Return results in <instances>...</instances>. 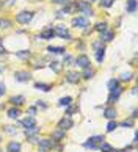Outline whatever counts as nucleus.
Returning <instances> with one entry per match:
<instances>
[{
	"mask_svg": "<svg viewBox=\"0 0 138 152\" xmlns=\"http://www.w3.org/2000/svg\"><path fill=\"white\" fill-rule=\"evenodd\" d=\"M10 102L13 104L14 107H21L22 104H25V97L24 96H13V97L10 99Z\"/></svg>",
	"mask_w": 138,
	"mask_h": 152,
	"instance_id": "nucleus-17",
	"label": "nucleus"
},
{
	"mask_svg": "<svg viewBox=\"0 0 138 152\" xmlns=\"http://www.w3.org/2000/svg\"><path fill=\"white\" fill-rule=\"evenodd\" d=\"M33 16H34L33 11H21V13L16 16V20L19 22V24L25 25V24H28V22H32Z\"/></svg>",
	"mask_w": 138,
	"mask_h": 152,
	"instance_id": "nucleus-2",
	"label": "nucleus"
},
{
	"mask_svg": "<svg viewBox=\"0 0 138 152\" xmlns=\"http://www.w3.org/2000/svg\"><path fill=\"white\" fill-rule=\"evenodd\" d=\"M116 129H118V122L116 121H108L107 122V129H105L107 133H112V132L116 130Z\"/></svg>",
	"mask_w": 138,
	"mask_h": 152,
	"instance_id": "nucleus-29",
	"label": "nucleus"
},
{
	"mask_svg": "<svg viewBox=\"0 0 138 152\" xmlns=\"http://www.w3.org/2000/svg\"><path fill=\"white\" fill-rule=\"evenodd\" d=\"M50 69H54L55 72H60V63H58V61H52V63H50Z\"/></svg>",
	"mask_w": 138,
	"mask_h": 152,
	"instance_id": "nucleus-42",
	"label": "nucleus"
},
{
	"mask_svg": "<svg viewBox=\"0 0 138 152\" xmlns=\"http://www.w3.org/2000/svg\"><path fill=\"white\" fill-rule=\"evenodd\" d=\"M55 36H58V38H63V39H71V35L68 33V28L66 27H63V25H60V27H57V30H55Z\"/></svg>",
	"mask_w": 138,
	"mask_h": 152,
	"instance_id": "nucleus-12",
	"label": "nucleus"
},
{
	"mask_svg": "<svg viewBox=\"0 0 138 152\" xmlns=\"http://www.w3.org/2000/svg\"><path fill=\"white\" fill-rule=\"evenodd\" d=\"M0 152H3V151H2V149H0Z\"/></svg>",
	"mask_w": 138,
	"mask_h": 152,
	"instance_id": "nucleus-53",
	"label": "nucleus"
},
{
	"mask_svg": "<svg viewBox=\"0 0 138 152\" xmlns=\"http://www.w3.org/2000/svg\"><path fill=\"white\" fill-rule=\"evenodd\" d=\"M47 52H50V53H57V55H61V53H65V52H66V49H65V47L49 46V47H47Z\"/></svg>",
	"mask_w": 138,
	"mask_h": 152,
	"instance_id": "nucleus-23",
	"label": "nucleus"
},
{
	"mask_svg": "<svg viewBox=\"0 0 138 152\" xmlns=\"http://www.w3.org/2000/svg\"><path fill=\"white\" fill-rule=\"evenodd\" d=\"M72 57H71V55H66V57H65V60H63V64L61 66H71V63H72Z\"/></svg>",
	"mask_w": 138,
	"mask_h": 152,
	"instance_id": "nucleus-39",
	"label": "nucleus"
},
{
	"mask_svg": "<svg viewBox=\"0 0 138 152\" xmlns=\"http://www.w3.org/2000/svg\"><path fill=\"white\" fill-rule=\"evenodd\" d=\"M76 11V5L74 2H66V7H63V10L60 11L61 14H69V13H74Z\"/></svg>",
	"mask_w": 138,
	"mask_h": 152,
	"instance_id": "nucleus-18",
	"label": "nucleus"
},
{
	"mask_svg": "<svg viewBox=\"0 0 138 152\" xmlns=\"http://www.w3.org/2000/svg\"><path fill=\"white\" fill-rule=\"evenodd\" d=\"M41 132V127L39 126H34V127H30V129H25V137H32V135H39Z\"/></svg>",
	"mask_w": 138,
	"mask_h": 152,
	"instance_id": "nucleus-21",
	"label": "nucleus"
},
{
	"mask_svg": "<svg viewBox=\"0 0 138 152\" xmlns=\"http://www.w3.org/2000/svg\"><path fill=\"white\" fill-rule=\"evenodd\" d=\"M36 107H41V108H47V104H46V100H36Z\"/></svg>",
	"mask_w": 138,
	"mask_h": 152,
	"instance_id": "nucleus-43",
	"label": "nucleus"
},
{
	"mask_svg": "<svg viewBox=\"0 0 138 152\" xmlns=\"http://www.w3.org/2000/svg\"><path fill=\"white\" fill-rule=\"evenodd\" d=\"M0 53H5V49H3V39L0 38Z\"/></svg>",
	"mask_w": 138,
	"mask_h": 152,
	"instance_id": "nucleus-45",
	"label": "nucleus"
},
{
	"mask_svg": "<svg viewBox=\"0 0 138 152\" xmlns=\"http://www.w3.org/2000/svg\"><path fill=\"white\" fill-rule=\"evenodd\" d=\"M112 149H113V146L110 143H107V141H104V143L99 144V151L101 152H110Z\"/></svg>",
	"mask_w": 138,
	"mask_h": 152,
	"instance_id": "nucleus-31",
	"label": "nucleus"
},
{
	"mask_svg": "<svg viewBox=\"0 0 138 152\" xmlns=\"http://www.w3.org/2000/svg\"><path fill=\"white\" fill-rule=\"evenodd\" d=\"M52 2H54V3H66L68 0H52Z\"/></svg>",
	"mask_w": 138,
	"mask_h": 152,
	"instance_id": "nucleus-46",
	"label": "nucleus"
},
{
	"mask_svg": "<svg viewBox=\"0 0 138 152\" xmlns=\"http://www.w3.org/2000/svg\"><path fill=\"white\" fill-rule=\"evenodd\" d=\"M118 127H123V129H132V127H135V122H134V119H126V121H123L121 124H118Z\"/></svg>",
	"mask_w": 138,
	"mask_h": 152,
	"instance_id": "nucleus-27",
	"label": "nucleus"
},
{
	"mask_svg": "<svg viewBox=\"0 0 138 152\" xmlns=\"http://www.w3.org/2000/svg\"><path fill=\"white\" fill-rule=\"evenodd\" d=\"M19 126H21V127H24V130H25V129L34 127V126H38V124H36V119H34V116H25L24 119H21V121H19Z\"/></svg>",
	"mask_w": 138,
	"mask_h": 152,
	"instance_id": "nucleus-7",
	"label": "nucleus"
},
{
	"mask_svg": "<svg viewBox=\"0 0 138 152\" xmlns=\"http://www.w3.org/2000/svg\"><path fill=\"white\" fill-rule=\"evenodd\" d=\"M80 75L79 72H76V71H71V72H68V75H66V80L69 82V83H79V80H80Z\"/></svg>",
	"mask_w": 138,
	"mask_h": 152,
	"instance_id": "nucleus-14",
	"label": "nucleus"
},
{
	"mask_svg": "<svg viewBox=\"0 0 138 152\" xmlns=\"http://www.w3.org/2000/svg\"><path fill=\"white\" fill-rule=\"evenodd\" d=\"M3 7V2H2V0H0V8H2Z\"/></svg>",
	"mask_w": 138,
	"mask_h": 152,
	"instance_id": "nucleus-48",
	"label": "nucleus"
},
{
	"mask_svg": "<svg viewBox=\"0 0 138 152\" xmlns=\"http://www.w3.org/2000/svg\"><path fill=\"white\" fill-rule=\"evenodd\" d=\"M132 78H134V74H132V72H124V74L121 75V80L123 82H130Z\"/></svg>",
	"mask_w": 138,
	"mask_h": 152,
	"instance_id": "nucleus-36",
	"label": "nucleus"
},
{
	"mask_svg": "<svg viewBox=\"0 0 138 152\" xmlns=\"http://www.w3.org/2000/svg\"><path fill=\"white\" fill-rule=\"evenodd\" d=\"M14 78L17 82H21V83H24V82H28L32 78V74L30 72H27V71H16L14 72Z\"/></svg>",
	"mask_w": 138,
	"mask_h": 152,
	"instance_id": "nucleus-8",
	"label": "nucleus"
},
{
	"mask_svg": "<svg viewBox=\"0 0 138 152\" xmlns=\"http://www.w3.org/2000/svg\"><path fill=\"white\" fill-rule=\"evenodd\" d=\"M2 72H3V67H2V66H0V74H2Z\"/></svg>",
	"mask_w": 138,
	"mask_h": 152,
	"instance_id": "nucleus-49",
	"label": "nucleus"
},
{
	"mask_svg": "<svg viewBox=\"0 0 138 152\" xmlns=\"http://www.w3.org/2000/svg\"><path fill=\"white\" fill-rule=\"evenodd\" d=\"M7 115L10 119H17V118L21 116V110H19V107H13V108H10L7 111Z\"/></svg>",
	"mask_w": 138,
	"mask_h": 152,
	"instance_id": "nucleus-15",
	"label": "nucleus"
},
{
	"mask_svg": "<svg viewBox=\"0 0 138 152\" xmlns=\"http://www.w3.org/2000/svg\"><path fill=\"white\" fill-rule=\"evenodd\" d=\"M27 113H28V116H34V115L38 113V107L36 105H34V107H28Z\"/></svg>",
	"mask_w": 138,
	"mask_h": 152,
	"instance_id": "nucleus-38",
	"label": "nucleus"
},
{
	"mask_svg": "<svg viewBox=\"0 0 138 152\" xmlns=\"http://www.w3.org/2000/svg\"><path fill=\"white\" fill-rule=\"evenodd\" d=\"M121 94H123V88L119 86L118 89H115V91H112V93H110V96H108V100H107V102L110 104V105H113L115 102H118V100H119Z\"/></svg>",
	"mask_w": 138,
	"mask_h": 152,
	"instance_id": "nucleus-10",
	"label": "nucleus"
},
{
	"mask_svg": "<svg viewBox=\"0 0 138 152\" xmlns=\"http://www.w3.org/2000/svg\"><path fill=\"white\" fill-rule=\"evenodd\" d=\"M88 24H90L88 18H74L72 19V25L79 27V28H82V27H88Z\"/></svg>",
	"mask_w": 138,
	"mask_h": 152,
	"instance_id": "nucleus-11",
	"label": "nucleus"
},
{
	"mask_svg": "<svg viewBox=\"0 0 138 152\" xmlns=\"http://www.w3.org/2000/svg\"><path fill=\"white\" fill-rule=\"evenodd\" d=\"M115 38V33L112 30H105V31H102L101 33V41H112V39Z\"/></svg>",
	"mask_w": 138,
	"mask_h": 152,
	"instance_id": "nucleus-20",
	"label": "nucleus"
},
{
	"mask_svg": "<svg viewBox=\"0 0 138 152\" xmlns=\"http://www.w3.org/2000/svg\"><path fill=\"white\" fill-rule=\"evenodd\" d=\"M96 30L99 33L105 31V30H108V24H107V22H99V24H96Z\"/></svg>",
	"mask_w": 138,
	"mask_h": 152,
	"instance_id": "nucleus-33",
	"label": "nucleus"
},
{
	"mask_svg": "<svg viewBox=\"0 0 138 152\" xmlns=\"http://www.w3.org/2000/svg\"><path fill=\"white\" fill-rule=\"evenodd\" d=\"M91 2H96V0H91Z\"/></svg>",
	"mask_w": 138,
	"mask_h": 152,
	"instance_id": "nucleus-51",
	"label": "nucleus"
},
{
	"mask_svg": "<svg viewBox=\"0 0 138 152\" xmlns=\"http://www.w3.org/2000/svg\"><path fill=\"white\" fill-rule=\"evenodd\" d=\"M104 58H105V47H101V49H96V60L102 63Z\"/></svg>",
	"mask_w": 138,
	"mask_h": 152,
	"instance_id": "nucleus-25",
	"label": "nucleus"
},
{
	"mask_svg": "<svg viewBox=\"0 0 138 152\" xmlns=\"http://www.w3.org/2000/svg\"><path fill=\"white\" fill-rule=\"evenodd\" d=\"M54 36H55V30L54 28H47V30L39 33V39H52Z\"/></svg>",
	"mask_w": 138,
	"mask_h": 152,
	"instance_id": "nucleus-16",
	"label": "nucleus"
},
{
	"mask_svg": "<svg viewBox=\"0 0 138 152\" xmlns=\"http://www.w3.org/2000/svg\"><path fill=\"white\" fill-rule=\"evenodd\" d=\"M0 141H2V137H0Z\"/></svg>",
	"mask_w": 138,
	"mask_h": 152,
	"instance_id": "nucleus-52",
	"label": "nucleus"
},
{
	"mask_svg": "<svg viewBox=\"0 0 138 152\" xmlns=\"http://www.w3.org/2000/svg\"><path fill=\"white\" fill-rule=\"evenodd\" d=\"M16 2V0H10V3H14Z\"/></svg>",
	"mask_w": 138,
	"mask_h": 152,
	"instance_id": "nucleus-50",
	"label": "nucleus"
},
{
	"mask_svg": "<svg viewBox=\"0 0 138 152\" xmlns=\"http://www.w3.org/2000/svg\"><path fill=\"white\" fill-rule=\"evenodd\" d=\"M76 64H77L79 67H83V69H86V67H90V66H91L90 57H88V55H85V53L79 55V57L76 58Z\"/></svg>",
	"mask_w": 138,
	"mask_h": 152,
	"instance_id": "nucleus-6",
	"label": "nucleus"
},
{
	"mask_svg": "<svg viewBox=\"0 0 138 152\" xmlns=\"http://www.w3.org/2000/svg\"><path fill=\"white\" fill-rule=\"evenodd\" d=\"M74 127V121L71 119V116H65L61 118V119L58 121V129H61V130H69V129Z\"/></svg>",
	"mask_w": 138,
	"mask_h": 152,
	"instance_id": "nucleus-4",
	"label": "nucleus"
},
{
	"mask_svg": "<svg viewBox=\"0 0 138 152\" xmlns=\"http://www.w3.org/2000/svg\"><path fill=\"white\" fill-rule=\"evenodd\" d=\"M66 138V132L65 130H61V129H57V130L52 132V143H60L63 141V140Z\"/></svg>",
	"mask_w": 138,
	"mask_h": 152,
	"instance_id": "nucleus-9",
	"label": "nucleus"
},
{
	"mask_svg": "<svg viewBox=\"0 0 138 152\" xmlns=\"http://www.w3.org/2000/svg\"><path fill=\"white\" fill-rule=\"evenodd\" d=\"M28 143H32V144H38L39 141V135H32V137H28Z\"/></svg>",
	"mask_w": 138,
	"mask_h": 152,
	"instance_id": "nucleus-37",
	"label": "nucleus"
},
{
	"mask_svg": "<svg viewBox=\"0 0 138 152\" xmlns=\"http://www.w3.org/2000/svg\"><path fill=\"white\" fill-rule=\"evenodd\" d=\"M38 146H39V152H49L54 148V143H52L50 138H39Z\"/></svg>",
	"mask_w": 138,
	"mask_h": 152,
	"instance_id": "nucleus-3",
	"label": "nucleus"
},
{
	"mask_svg": "<svg viewBox=\"0 0 138 152\" xmlns=\"http://www.w3.org/2000/svg\"><path fill=\"white\" fill-rule=\"evenodd\" d=\"M30 50H19V52H16V57L17 58H21V60H27V58H30Z\"/></svg>",
	"mask_w": 138,
	"mask_h": 152,
	"instance_id": "nucleus-30",
	"label": "nucleus"
},
{
	"mask_svg": "<svg viewBox=\"0 0 138 152\" xmlns=\"http://www.w3.org/2000/svg\"><path fill=\"white\" fill-rule=\"evenodd\" d=\"M126 10H127V13H132V14H134L135 11H137V0H129Z\"/></svg>",
	"mask_w": 138,
	"mask_h": 152,
	"instance_id": "nucleus-26",
	"label": "nucleus"
},
{
	"mask_svg": "<svg viewBox=\"0 0 138 152\" xmlns=\"http://www.w3.org/2000/svg\"><path fill=\"white\" fill-rule=\"evenodd\" d=\"M72 104V97L71 96H66V97H61L58 100V105L60 107H68V105H71Z\"/></svg>",
	"mask_w": 138,
	"mask_h": 152,
	"instance_id": "nucleus-28",
	"label": "nucleus"
},
{
	"mask_svg": "<svg viewBox=\"0 0 138 152\" xmlns=\"http://www.w3.org/2000/svg\"><path fill=\"white\" fill-rule=\"evenodd\" d=\"M11 25H13V24H11V20H8V19H2V18H0V28H10Z\"/></svg>",
	"mask_w": 138,
	"mask_h": 152,
	"instance_id": "nucleus-34",
	"label": "nucleus"
},
{
	"mask_svg": "<svg viewBox=\"0 0 138 152\" xmlns=\"http://www.w3.org/2000/svg\"><path fill=\"white\" fill-rule=\"evenodd\" d=\"M105 119H108V121H115L116 119V116H118V111H116V108L115 107H105L104 108V115H102Z\"/></svg>",
	"mask_w": 138,
	"mask_h": 152,
	"instance_id": "nucleus-5",
	"label": "nucleus"
},
{
	"mask_svg": "<svg viewBox=\"0 0 138 152\" xmlns=\"http://www.w3.org/2000/svg\"><path fill=\"white\" fill-rule=\"evenodd\" d=\"M93 75H94V71L93 69H91V67H86V69H85V72H83V78H85V80H90V78H93Z\"/></svg>",
	"mask_w": 138,
	"mask_h": 152,
	"instance_id": "nucleus-32",
	"label": "nucleus"
},
{
	"mask_svg": "<svg viewBox=\"0 0 138 152\" xmlns=\"http://www.w3.org/2000/svg\"><path fill=\"white\" fill-rule=\"evenodd\" d=\"M34 88L39 89V91H44V93H47L52 89V85H49V83H43V82H36L34 83Z\"/></svg>",
	"mask_w": 138,
	"mask_h": 152,
	"instance_id": "nucleus-19",
	"label": "nucleus"
},
{
	"mask_svg": "<svg viewBox=\"0 0 138 152\" xmlns=\"http://www.w3.org/2000/svg\"><path fill=\"white\" fill-rule=\"evenodd\" d=\"M5 93H7V88H5V83L2 82L0 83V96H3Z\"/></svg>",
	"mask_w": 138,
	"mask_h": 152,
	"instance_id": "nucleus-44",
	"label": "nucleus"
},
{
	"mask_svg": "<svg viewBox=\"0 0 138 152\" xmlns=\"http://www.w3.org/2000/svg\"><path fill=\"white\" fill-rule=\"evenodd\" d=\"M88 141H91V143H94V144L99 146L101 143L105 141V137H104V135H96V137H90V138H88Z\"/></svg>",
	"mask_w": 138,
	"mask_h": 152,
	"instance_id": "nucleus-24",
	"label": "nucleus"
},
{
	"mask_svg": "<svg viewBox=\"0 0 138 152\" xmlns=\"http://www.w3.org/2000/svg\"><path fill=\"white\" fill-rule=\"evenodd\" d=\"M74 5H76V10H79L80 13L83 14V18H91V16H94L91 2H86V0H77V2H74Z\"/></svg>",
	"mask_w": 138,
	"mask_h": 152,
	"instance_id": "nucleus-1",
	"label": "nucleus"
},
{
	"mask_svg": "<svg viewBox=\"0 0 138 152\" xmlns=\"http://www.w3.org/2000/svg\"><path fill=\"white\" fill-rule=\"evenodd\" d=\"M107 88H108V91H115V89H118L119 88V80H116V78H112V80H108L107 83Z\"/></svg>",
	"mask_w": 138,
	"mask_h": 152,
	"instance_id": "nucleus-22",
	"label": "nucleus"
},
{
	"mask_svg": "<svg viewBox=\"0 0 138 152\" xmlns=\"http://www.w3.org/2000/svg\"><path fill=\"white\" fill-rule=\"evenodd\" d=\"M3 130L7 132V133H10V135H13V133L17 132V130H16V127H13V126H5V127H3Z\"/></svg>",
	"mask_w": 138,
	"mask_h": 152,
	"instance_id": "nucleus-40",
	"label": "nucleus"
},
{
	"mask_svg": "<svg viewBox=\"0 0 138 152\" xmlns=\"http://www.w3.org/2000/svg\"><path fill=\"white\" fill-rule=\"evenodd\" d=\"M110 152H126L124 149H112Z\"/></svg>",
	"mask_w": 138,
	"mask_h": 152,
	"instance_id": "nucleus-47",
	"label": "nucleus"
},
{
	"mask_svg": "<svg viewBox=\"0 0 138 152\" xmlns=\"http://www.w3.org/2000/svg\"><path fill=\"white\" fill-rule=\"evenodd\" d=\"M113 3H115V0H101V2H99V5L102 8H110Z\"/></svg>",
	"mask_w": 138,
	"mask_h": 152,
	"instance_id": "nucleus-35",
	"label": "nucleus"
},
{
	"mask_svg": "<svg viewBox=\"0 0 138 152\" xmlns=\"http://www.w3.org/2000/svg\"><path fill=\"white\" fill-rule=\"evenodd\" d=\"M74 111H77V107H74V105H68V108H66V116H71Z\"/></svg>",
	"mask_w": 138,
	"mask_h": 152,
	"instance_id": "nucleus-41",
	"label": "nucleus"
},
{
	"mask_svg": "<svg viewBox=\"0 0 138 152\" xmlns=\"http://www.w3.org/2000/svg\"><path fill=\"white\" fill-rule=\"evenodd\" d=\"M22 151V146L19 141H10L7 144V152H21Z\"/></svg>",
	"mask_w": 138,
	"mask_h": 152,
	"instance_id": "nucleus-13",
	"label": "nucleus"
}]
</instances>
